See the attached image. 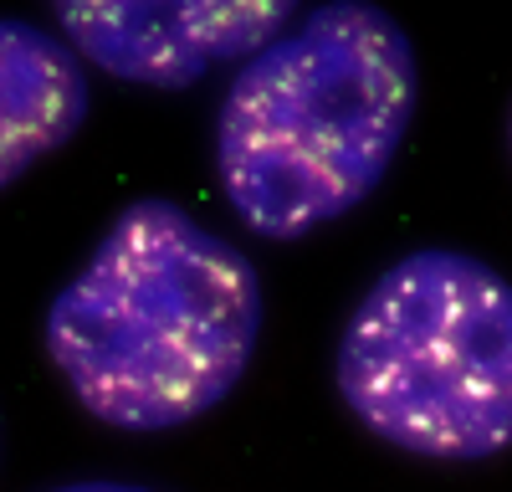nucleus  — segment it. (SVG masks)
<instances>
[{"label":"nucleus","mask_w":512,"mask_h":492,"mask_svg":"<svg viewBox=\"0 0 512 492\" xmlns=\"http://www.w3.org/2000/svg\"><path fill=\"white\" fill-rule=\"evenodd\" d=\"M62 380L118 431H169L216 410L262 339L251 257L175 200H134L47 308Z\"/></svg>","instance_id":"nucleus-1"},{"label":"nucleus","mask_w":512,"mask_h":492,"mask_svg":"<svg viewBox=\"0 0 512 492\" xmlns=\"http://www.w3.org/2000/svg\"><path fill=\"white\" fill-rule=\"evenodd\" d=\"M52 21L77 62L149 88H190L221 62H246L297 21L292 0H57Z\"/></svg>","instance_id":"nucleus-4"},{"label":"nucleus","mask_w":512,"mask_h":492,"mask_svg":"<svg viewBox=\"0 0 512 492\" xmlns=\"http://www.w3.org/2000/svg\"><path fill=\"white\" fill-rule=\"evenodd\" d=\"M52 492H154V487H139V482H67V487H52Z\"/></svg>","instance_id":"nucleus-6"},{"label":"nucleus","mask_w":512,"mask_h":492,"mask_svg":"<svg viewBox=\"0 0 512 492\" xmlns=\"http://www.w3.org/2000/svg\"><path fill=\"white\" fill-rule=\"evenodd\" d=\"M93 93L62 36L0 16V190L57 154L82 123Z\"/></svg>","instance_id":"nucleus-5"},{"label":"nucleus","mask_w":512,"mask_h":492,"mask_svg":"<svg viewBox=\"0 0 512 492\" xmlns=\"http://www.w3.org/2000/svg\"><path fill=\"white\" fill-rule=\"evenodd\" d=\"M338 395L415 457H497L512 436L507 277L456 246L390 262L338 339Z\"/></svg>","instance_id":"nucleus-3"},{"label":"nucleus","mask_w":512,"mask_h":492,"mask_svg":"<svg viewBox=\"0 0 512 492\" xmlns=\"http://www.w3.org/2000/svg\"><path fill=\"white\" fill-rule=\"evenodd\" d=\"M415 47L369 0H328L251 52L216 113V175L267 241L338 221L384 180L415 118Z\"/></svg>","instance_id":"nucleus-2"}]
</instances>
